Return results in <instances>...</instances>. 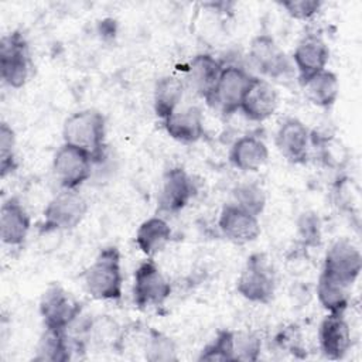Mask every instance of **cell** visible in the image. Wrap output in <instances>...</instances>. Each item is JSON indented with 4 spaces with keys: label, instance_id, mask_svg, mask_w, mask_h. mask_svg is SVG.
Returning <instances> with one entry per match:
<instances>
[{
    "label": "cell",
    "instance_id": "cell-26",
    "mask_svg": "<svg viewBox=\"0 0 362 362\" xmlns=\"http://www.w3.org/2000/svg\"><path fill=\"white\" fill-rule=\"evenodd\" d=\"M317 297L328 314L344 315L349 305V287L321 273L317 283Z\"/></svg>",
    "mask_w": 362,
    "mask_h": 362
},
{
    "label": "cell",
    "instance_id": "cell-21",
    "mask_svg": "<svg viewBox=\"0 0 362 362\" xmlns=\"http://www.w3.org/2000/svg\"><path fill=\"white\" fill-rule=\"evenodd\" d=\"M269 150L266 143L253 134H246L235 140L229 151L230 164L240 171H257L266 164Z\"/></svg>",
    "mask_w": 362,
    "mask_h": 362
},
{
    "label": "cell",
    "instance_id": "cell-27",
    "mask_svg": "<svg viewBox=\"0 0 362 362\" xmlns=\"http://www.w3.org/2000/svg\"><path fill=\"white\" fill-rule=\"evenodd\" d=\"M143 351L146 354V359L153 362H170L178 359L175 342L154 328L148 329Z\"/></svg>",
    "mask_w": 362,
    "mask_h": 362
},
{
    "label": "cell",
    "instance_id": "cell-4",
    "mask_svg": "<svg viewBox=\"0 0 362 362\" xmlns=\"http://www.w3.org/2000/svg\"><path fill=\"white\" fill-rule=\"evenodd\" d=\"M86 212V199L76 189H64L45 206L44 221L40 223L38 229L41 233L71 230L83 221Z\"/></svg>",
    "mask_w": 362,
    "mask_h": 362
},
{
    "label": "cell",
    "instance_id": "cell-9",
    "mask_svg": "<svg viewBox=\"0 0 362 362\" xmlns=\"http://www.w3.org/2000/svg\"><path fill=\"white\" fill-rule=\"evenodd\" d=\"M40 314L44 327L68 331L81 317L82 304L61 286H51L41 297Z\"/></svg>",
    "mask_w": 362,
    "mask_h": 362
},
{
    "label": "cell",
    "instance_id": "cell-25",
    "mask_svg": "<svg viewBox=\"0 0 362 362\" xmlns=\"http://www.w3.org/2000/svg\"><path fill=\"white\" fill-rule=\"evenodd\" d=\"M184 95V83L174 75L161 76L154 86L153 106L156 115L165 120L181 105Z\"/></svg>",
    "mask_w": 362,
    "mask_h": 362
},
{
    "label": "cell",
    "instance_id": "cell-8",
    "mask_svg": "<svg viewBox=\"0 0 362 362\" xmlns=\"http://www.w3.org/2000/svg\"><path fill=\"white\" fill-rule=\"evenodd\" d=\"M247 58L250 65L269 79L286 78L293 69L290 58L269 34H259L250 41Z\"/></svg>",
    "mask_w": 362,
    "mask_h": 362
},
{
    "label": "cell",
    "instance_id": "cell-5",
    "mask_svg": "<svg viewBox=\"0 0 362 362\" xmlns=\"http://www.w3.org/2000/svg\"><path fill=\"white\" fill-rule=\"evenodd\" d=\"M31 59L28 44L21 31L16 30L0 40V75L6 85L18 89L30 76Z\"/></svg>",
    "mask_w": 362,
    "mask_h": 362
},
{
    "label": "cell",
    "instance_id": "cell-23",
    "mask_svg": "<svg viewBox=\"0 0 362 362\" xmlns=\"http://www.w3.org/2000/svg\"><path fill=\"white\" fill-rule=\"evenodd\" d=\"M307 99L315 106L328 109L331 107L338 98L339 93V82L338 76L328 69H324L305 82L301 83Z\"/></svg>",
    "mask_w": 362,
    "mask_h": 362
},
{
    "label": "cell",
    "instance_id": "cell-24",
    "mask_svg": "<svg viewBox=\"0 0 362 362\" xmlns=\"http://www.w3.org/2000/svg\"><path fill=\"white\" fill-rule=\"evenodd\" d=\"M71 338L68 331L44 327L37 345L34 361L41 362H65L71 359Z\"/></svg>",
    "mask_w": 362,
    "mask_h": 362
},
{
    "label": "cell",
    "instance_id": "cell-19",
    "mask_svg": "<svg viewBox=\"0 0 362 362\" xmlns=\"http://www.w3.org/2000/svg\"><path fill=\"white\" fill-rule=\"evenodd\" d=\"M223 69V62L211 54H197L188 65V81L192 90L209 105L219 76Z\"/></svg>",
    "mask_w": 362,
    "mask_h": 362
},
{
    "label": "cell",
    "instance_id": "cell-18",
    "mask_svg": "<svg viewBox=\"0 0 362 362\" xmlns=\"http://www.w3.org/2000/svg\"><path fill=\"white\" fill-rule=\"evenodd\" d=\"M31 228L30 215L17 197H8L3 201L0 209V238L4 245L21 246Z\"/></svg>",
    "mask_w": 362,
    "mask_h": 362
},
{
    "label": "cell",
    "instance_id": "cell-14",
    "mask_svg": "<svg viewBox=\"0 0 362 362\" xmlns=\"http://www.w3.org/2000/svg\"><path fill=\"white\" fill-rule=\"evenodd\" d=\"M218 226L222 235L236 245L253 242L260 235L259 216L252 215L236 204H226L222 208Z\"/></svg>",
    "mask_w": 362,
    "mask_h": 362
},
{
    "label": "cell",
    "instance_id": "cell-22",
    "mask_svg": "<svg viewBox=\"0 0 362 362\" xmlns=\"http://www.w3.org/2000/svg\"><path fill=\"white\" fill-rule=\"evenodd\" d=\"M171 235V228L165 219L161 216H151L141 222L136 232L134 242L147 257H153L168 245Z\"/></svg>",
    "mask_w": 362,
    "mask_h": 362
},
{
    "label": "cell",
    "instance_id": "cell-12",
    "mask_svg": "<svg viewBox=\"0 0 362 362\" xmlns=\"http://www.w3.org/2000/svg\"><path fill=\"white\" fill-rule=\"evenodd\" d=\"M362 270V255L359 249L346 239L334 242L325 253L322 274L351 287Z\"/></svg>",
    "mask_w": 362,
    "mask_h": 362
},
{
    "label": "cell",
    "instance_id": "cell-32",
    "mask_svg": "<svg viewBox=\"0 0 362 362\" xmlns=\"http://www.w3.org/2000/svg\"><path fill=\"white\" fill-rule=\"evenodd\" d=\"M298 239L305 247H315L321 243V223L314 212H304L297 221Z\"/></svg>",
    "mask_w": 362,
    "mask_h": 362
},
{
    "label": "cell",
    "instance_id": "cell-28",
    "mask_svg": "<svg viewBox=\"0 0 362 362\" xmlns=\"http://www.w3.org/2000/svg\"><path fill=\"white\" fill-rule=\"evenodd\" d=\"M233 198L238 206L250 212L255 216H259L266 206V194L264 189L255 181H246L235 187Z\"/></svg>",
    "mask_w": 362,
    "mask_h": 362
},
{
    "label": "cell",
    "instance_id": "cell-1",
    "mask_svg": "<svg viewBox=\"0 0 362 362\" xmlns=\"http://www.w3.org/2000/svg\"><path fill=\"white\" fill-rule=\"evenodd\" d=\"M64 143L85 151L93 163L102 161L106 150V119L96 109H83L66 117Z\"/></svg>",
    "mask_w": 362,
    "mask_h": 362
},
{
    "label": "cell",
    "instance_id": "cell-11",
    "mask_svg": "<svg viewBox=\"0 0 362 362\" xmlns=\"http://www.w3.org/2000/svg\"><path fill=\"white\" fill-rule=\"evenodd\" d=\"M92 158L78 147L64 143L54 156L52 171L64 189H78L92 174Z\"/></svg>",
    "mask_w": 362,
    "mask_h": 362
},
{
    "label": "cell",
    "instance_id": "cell-10",
    "mask_svg": "<svg viewBox=\"0 0 362 362\" xmlns=\"http://www.w3.org/2000/svg\"><path fill=\"white\" fill-rule=\"evenodd\" d=\"M197 192L195 181L182 167L165 170L157 197V209L161 214H178Z\"/></svg>",
    "mask_w": 362,
    "mask_h": 362
},
{
    "label": "cell",
    "instance_id": "cell-16",
    "mask_svg": "<svg viewBox=\"0 0 362 362\" xmlns=\"http://www.w3.org/2000/svg\"><path fill=\"white\" fill-rule=\"evenodd\" d=\"M279 106V95L276 88L264 78L253 76L243 100L240 112L250 122H264L269 119Z\"/></svg>",
    "mask_w": 362,
    "mask_h": 362
},
{
    "label": "cell",
    "instance_id": "cell-15",
    "mask_svg": "<svg viewBox=\"0 0 362 362\" xmlns=\"http://www.w3.org/2000/svg\"><path fill=\"white\" fill-rule=\"evenodd\" d=\"M310 143L311 133L308 127L296 117H287L277 129L276 147L293 164H304L307 161Z\"/></svg>",
    "mask_w": 362,
    "mask_h": 362
},
{
    "label": "cell",
    "instance_id": "cell-3",
    "mask_svg": "<svg viewBox=\"0 0 362 362\" xmlns=\"http://www.w3.org/2000/svg\"><path fill=\"white\" fill-rule=\"evenodd\" d=\"M238 293L247 301L269 304L276 291V279L264 253H253L247 257L238 281Z\"/></svg>",
    "mask_w": 362,
    "mask_h": 362
},
{
    "label": "cell",
    "instance_id": "cell-7",
    "mask_svg": "<svg viewBox=\"0 0 362 362\" xmlns=\"http://www.w3.org/2000/svg\"><path fill=\"white\" fill-rule=\"evenodd\" d=\"M171 294V284L161 273L157 263L147 257L143 260L133 277V300L139 308L161 305Z\"/></svg>",
    "mask_w": 362,
    "mask_h": 362
},
{
    "label": "cell",
    "instance_id": "cell-13",
    "mask_svg": "<svg viewBox=\"0 0 362 362\" xmlns=\"http://www.w3.org/2000/svg\"><path fill=\"white\" fill-rule=\"evenodd\" d=\"M329 48L321 35L308 33L298 42L293 52V65L298 72V82L303 83L313 75L327 69Z\"/></svg>",
    "mask_w": 362,
    "mask_h": 362
},
{
    "label": "cell",
    "instance_id": "cell-20",
    "mask_svg": "<svg viewBox=\"0 0 362 362\" xmlns=\"http://www.w3.org/2000/svg\"><path fill=\"white\" fill-rule=\"evenodd\" d=\"M163 124L170 137L181 143H195L205 136L204 116L195 105L177 107Z\"/></svg>",
    "mask_w": 362,
    "mask_h": 362
},
{
    "label": "cell",
    "instance_id": "cell-17",
    "mask_svg": "<svg viewBox=\"0 0 362 362\" xmlns=\"http://www.w3.org/2000/svg\"><path fill=\"white\" fill-rule=\"evenodd\" d=\"M321 354L332 361L342 359L352 345L351 328L344 315L327 314L318 328Z\"/></svg>",
    "mask_w": 362,
    "mask_h": 362
},
{
    "label": "cell",
    "instance_id": "cell-30",
    "mask_svg": "<svg viewBox=\"0 0 362 362\" xmlns=\"http://www.w3.org/2000/svg\"><path fill=\"white\" fill-rule=\"evenodd\" d=\"M17 168L14 130L3 122L0 124V174L4 178Z\"/></svg>",
    "mask_w": 362,
    "mask_h": 362
},
{
    "label": "cell",
    "instance_id": "cell-29",
    "mask_svg": "<svg viewBox=\"0 0 362 362\" xmlns=\"http://www.w3.org/2000/svg\"><path fill=\"white\" fill-rule=\"evenodd\" d=\"M198 361H235L233 331L221 329L216 337L202 348Z\"/></svg>",
    "mask_w": 362,
    "mask_h": 362
},
{
    "label": "cell",
    "instance_id": "cell-2",
    "mask_svg": "<svg viewBox=\"0 0 362 362\" xmlns=\"http://www.w3.org/2000/svg\"><path fill=\"white\" fill-rule=\"evenodd\" d=\"M83 284L88 294L96 300L116 301L122 298V260L116 246H106L98 253L83 273Z\"/></svg>",
    "mask_w": 362,
    "mask_h": 362
},
{
    "label": "cell",
    "instance_id": "cell-31",
    "mask_svg": "<svg viewBox=\"0 0 362 362\" xmlns=\"http://www.w3.org/2000/svg\"><path fill=\"white\" fill-rule=\"evenodd\" d=\"M235 361L255 362L259 359L262 339L255 332H233Z\"/></svg>",
    "mask_w": 362,
    "mask_h": 362
},
{
    "label": "cell",
    "instance_id": "cell-6",
    "mask_svg": "<svg viewBox=\"0 0 362 362\" xmlns=\"http://www.w3.org/2000/svg\"><path fill=\"white\" fill-rule=\"evenodd\" d=\"M253 76L255 75L249 74V71L240 65L223 64V69L209 106L219 109L225 116H230L238 112Z\"/></svg>",
    "mask_w": 362,
    "mask_h": 362
},
{
    "label": "cell",
    "instance_id": "cell-33",
    "mask_svg": "<svg viewBox=\"0 0 362 362\" xmlns=\"http://www.w3.org/2000/svg\"><path fill=\"white\" fill-rule=\"evenodd\" d=\"M280 6L287 11L288 16H291L296 20H310L322 7V3L320 0H288L281 1Z\"/></svg>",
    "mask_w": 362,
    "mask_h": 362
}]
</instances>
